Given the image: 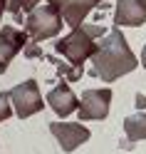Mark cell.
Wrapping results in <instances>:
<instances>
[{
    "instance_id": "cell-1",
    "label": "cell",
    "mask_w": 146,
    "mask_h": 154,
    "mask_svg": "<svg viewBox=\"0 0 146 154\" xmlns=\"http://www.w3.org/2000/svg\"><path fill=\"white\" fill-rule=\"evenodd\" d=\"M139 67V60L136 55L131 52L129 42L121 32V27H112L102 40H99V47L92 57V70H89V77H99L104 82H114L119 77L134 72Z\"/></svg>"
},
{
    "instance_id": "cell-2",
    "label": "cell",
    "mask_w": 146,
    "mask_h": 154,
    "mask_svg": "<svg viewBox=\"0 0 146 154\" xmlns=\"http://www.w3.org/2000/svg\"><path fill=\"white\" fill-rule=\"evenodd\" d=\"M106 27L102 25H79L74 27V30L70 35L60 37V40H55V50L64 55V62H70L72 67H79V70H84V62L92 60L97 47H99V37H104Z\"/></svg>"
},
{
    "instance_id": "cell-3",
    "label": "cell",
    "mask_w": 146,
    "mask_h": 154,
    "mask_svg": "<svg viewBox=\"0 0 146 154\" xmlns=\"http://www.w3.org/2000/svg\"><path fill=\"white\" fill-rule=\"evenodd\" d=\"M62 25H64V20H62L60 10L52 3H45V5H37L32 13H27L25 30L35 42H42V40H50V37L60 35Z\"/></svg>"
},
{
    "instance_id": "cell-4",
    "label": "cell",
    "mask_w": 146,
    "mask_h": 154,
    "mask_svg": "<svg viewBox=\"0 0 146 154\" xmlns=\"http://www.w3.org/2000/svg\"><path fill=\"white\" fill-rule=\"evenodd\" d=\"M10 94V102H13V109L17 117H32L35 112H40L45 107V100L40 94V87H37V80H25L20 85L7 92Z\"/></svg>"
},
{
    "instance_id": "cell-5",
    "label": "cell",
    "mask_w": 146,
    "mask_h": 154,
    "mask_svg": "<svg viewBox=\"0 0 146 154\" xmlns=\"http://www.w3.org/2000/svg\"><path fill=\"white\" fill-rule=\"evenodd\" d=\"M112 90H84L82 100H79V119L82 122H92V119H104L109 114V104H112Z\"/></svg>"
},
{
    "instance_id": "cell-6",
    "label": "cell",
    "mask_w": 146,
    "mask_h": 154,
    "mask_svg": "<svg viewBox=\"0 0 146 154\" xmlns=\"http://www.w3.org/2000/svg\"><path fill=\"white\" fill-rule=\"evenodd\" d=\"M30 40L32 37L27 35V30H17L13 25H5L0 30V75H5V70L13 62V57L20 50H25V45Z\"/></svg>"
},
{
    "instance_id": "cell-7",
    "label": "cell",
    "mask_w": 146,
    "mask_h": 154,
    "mask_svg": "<svg viewBox=\"0 0 146 154\" xmlns=\"http://www.w3.org/2000/svg\"><path fill=\"white\" fill-rule=\"evenodd\" d=\"M50 132L55 134L57 144L64 149V152H74L77 147L89 142V129L84 127L82 122H52L50 124Z\"/></svg>"
},
{
    "instance_id": "cell-8",
    "label": "cell",
    "mask_w": 146,
    "mask_h": 154,
    "mask_svg": "<svg viewBox=\"0 0 146 154\" xmlns=\"http://www.w3.org/2000/svg\"><path fill=\"white\" fill-rule=\"evenodd\" d=\"M47 3H52L57 10H60L62 20L74 30V27L84 25V17L89 15L94 8H99L104 0H47Z\"/></svg>"
},
{
    "instance_id": "cell-9",
    "label": "cell",
    "mask_w": 146,
    "mask_h": 154,
    "mask_svg": "<svg viewBox=\"0 0 146 154\" xmlns=\"http://www.w3.org/2000/svg\"><path fill=\"white\" fill-rule=\"evenodd\" d=\"M146 23V0H116L114 25L116 27H139Z\"/></svg>"
},
{
    "instance_id": "cell-10",
    "label": "cell",
    "mask_w": 146,
    "mask_h": 154,
    "mask_svg": "<svg viewBox=\"0 0 146 154\" xmlns=\"http://www.w3.org/2000/svg\"><path fill=\"white\" fill-rule=\"evenodd\" d=\"M47 104L55 109L57 117H70L72 112L79 109V97H77V94L72 92V87L62 80L57 87H52L50 92H47Z\"/></svg>"
},
{
    "instance_id": "cell-11",
    "label": "cell",
    "mask_w": 146,
    "mask_h": 154,
    "mask_svg": "<svg viewBox=\"0 0 146 154\" xmlns=\"http://www.w3.org/2000/svg\"><path fill=\"white\" fill-rule=\"evenodd\" d=\"M124 134L131 142L146 139V114L144 112H136V114H131V117H126L124 119Z\"/></svg>"
},
{
    "instance_id": "cell-12",
    "label": "cell",
    "mask_w": 146,
    "mask_h": 154,
    "mask_svg": "<svg viewBox=\"0 0 146 154\" xmlns=\"http://www.w3.org/2000/svg\"><path fill=\"white\" fill-rule=\"evenodd\" d=\"M50 60L57 65V77H62V80H67V82H77V80L84 77V70H79V67H72L70 62H60V60H55V57H50Z\"/></svg>"
},
{
    "instance_id": "cell-13",
    "label": "cell",
    "mask_w": 146,
    "mask_h": 154,
    "mask_svg": "<svg viewBox=\"0 0 146 154\" xmlns=\"http://www.w3.org/2000/svg\"><path fill=\"white\" fill-rule=\"evenodd\" d=\"M13 114V102H10V94L7 92H0V122H5L7 117Z\"/></svg>"
},
{
    "instance_id": "cell-14",
    "label": "cell",
    "mask_w": 146,
    "mask_h": 154,
    "mask_svg": "<svg viewBox=\"0 0 146 154\" xmlns=\"http://www.w3.org/2000/svg\"><path fill=\"white\" fill-rule=\"evenodd\" d=\"M25 57H30V60H37V57H42V50H40V42H35V40H30L25 45Z\"/></svg>"
},
{
    "instance_id": "cell-15",
    "label": "cell",
    "mask_w": 146,
    "mask_h": 154,
    "mask_svg": "<svg viewBox=\"0 0 146 154\" xmlns=\"http://www.w3.org/2000/svg\"><path fill=\"white\" fill-rule=\"evenodd\" d=\"M40 3H42V0H22V10H25V13H32Z\"/></svg>"
},
{
    "instance_id": "cell-16",
    "label": "cell",
    "mask_w": 146,
    "mask_h": 154,
    "mask_svg": "<svg viewBox=\"0 0 146 154\" xmlns=\"http://www.w3.org/2000/svg\"><path fill=\"white\" fill-rule=\"evenodd\" d=\"M136 107H139V109H146V94H136Z\"/></svg>"
},
{
    "instance_id": "cell-17",
    "label": "cell",
    "mask_w": 146,
    "mask_h": 154,
    "mask_svg": "<svg viewBox=\"0 0 146 154\" xmlns=\"http://www.w3.org/2000/svg\"><path fill=\"white\" fill-rule=\"evenodd\" d=\"M7 10V0H0V20H3V15Z\"/></svg>"
},
{
    "instance_id": "cell-18",
    "label": "cell",
    "mask_w": 146,
    "mask_h": 154,
    "mask_svg": "<svg viewBox=\"0 0 146 154\" xmlns=\"http://www.w3.org/2000/svg\"><path fill=\"white\" fill-rule=\"evenodd\" d=\"M141 65H144V70H146V45H144V50H141Z\"/></svg>"
}]
</instances>
